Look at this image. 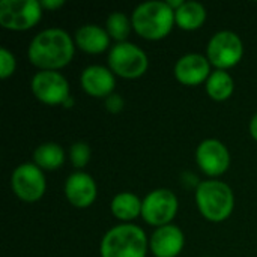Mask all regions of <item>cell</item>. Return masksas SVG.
Listing matches in <instances>:
<instances>
[{
	"label": "cell",
	"mask_w": 257,
	"mask_h": 257,
	"mask_svg": "<svg viewBox=\"0 0 257 257\" xmlns=\"http://www.w3.org/2000/svg\"><path fill=\"white\" fill-rule=\"evenodd\" d=\"M75 48L74 36L65 29L48 27L32 38L27 47V57L38 71H59L71 63Z\"/></svg>",
	"instance_id": "obj_1"
},
{
	"label": "cell",
	"mask_w": 257,
	"mask_h": 257,
	"mask_svg": "<svg viewBox=\"0 0 257 257\" xmlns=\"http://www.w3.org/2000/svg\"><path fill=\"white\" fill-rule=\"evenodd\" d=\"M133 30L148 39L160 41L169 36L175 23V11L166 0H148L137 5L131 14Z\"/></svg>",
	"instance_id": "obj_2"
},
{
	"label": "cell",
	"mask_w": 257,
	"mask_h": 257,
	"mask_svg": "<svg viewBox=\"0 0 257 257\" xmlns=\"http://www.w3.org/2000/svg\"><path fill=\"white\" fill-rule=\"evenodd\" d=\"M149 238L146 232L133 223H120L108 229L101 242V257H146Z\"/></svg>",
	"instance_id": "obj_3"
},
{
	"label": "cell",
	"mask_w": 257,
	"mask_h": 257,
	"mask_svg": "<svg viewBox=\"0 0 257 257\" xmlns=\"http://www.w3.org/2000/svg\"><path fill=\"white\" fill-rule=\"evenodd\" d=\"M194 200L202 217L211 223L226 221L235 209L232 187L218 179L200 181L194 190Z\"/></svg>",
	"instance_id": "obj_4"
},
{
	"label": "cell",
	"mask_w": 257,
	"mask_h": 257,
	"mask_svg": "<svg viewBox=\"0 0 257 257\" xmlns=\"http://www.w3.org/2000/svg\"><path fill=\"white\" fill-rule=\"evenodd\" d=\"M107 63L114 75L134 80L146 74L149 68V57L137 44L125 41L111 45L107 54Z\"/></svg>",
	"instance_id": "obj_5"
},
{
	"label": "cell",
	"mask_w": 257,
	"mask_h": 257,
	"mask_svg": "<svg viewBox=\"0 0 257 257\" xmlns=\"http://www.w3.org/2000/svg\"><path fill=\"white\" fill-rule=\"evenodd\" d=\"M242 56L244 42L233 30H218L206 44V57L214 69L229 71L242 60Z\"/></svg>",
	"instance_id": "obj_6"
},
{
	"label": "cell",
	"mask_w": 257,
	"mask_h": 257,
	"mask_svg": "<svg viewBox=\"0 0 257 257\" xmlns=\"http://www.w3.org/2000/svg\"><path fill=\"white\" fill-rule=\"evenodd\" d=\"M44 14L39 0H2L0 26L8 30H29L35 27Z\"/></svg>",
	"instance_id": "obj_7"
},
{
	"label": "cell",
	"mask_w": 257,
	"mask_h": 257,
	"mask_svg": "<svg viewBox=\"0 0 257 257\" xmlns=\"http://www.w3.org/2000/svg\"><path fill=\"white\" fill-rule=\"evenodd\" d=\"M11 188L20 200L26 203H35L41 200L47 191L45 172L33 161L21 163L11 175Z\"/></svg>",
	"instance_id": "obj_8"
},
{
	"label": "cell",
	"mask_w": 257,
	"mask_h": 257,
	"mask_svg": "<svg viewBox=\"0 0 257 257\" xmlns=\"http://www.w3.org/2000/svg\"><path fill=\"white\" fill-rule=\"evenodd\" d=\"M179 209L178 196L169 188H155L143 197L142 218L157 227L172 224Z\"/></svg>",
	"instance_id": "obj_9"
},
{
	"label": "cell",
	"mask_w": 257,
	"mask_h": 257,
	"mask_svg": "<svg viewBox=\"0 0 257 257\" xmlns=\"http://www.w3.org/2000/svg\"><path fill=\"white\" fill-rule=\"evenodd\" d=\"M33 96L47 105H63L71 96V87L60 71H38L30 80Z\"/></svg>",
	"instance_id": "obj_10"
},
{
	"label": "cell",
	"mask_w": 257,
	"mask_h": 257,
	"mask_svg": "<svg viewBox=\"0 0 257 257\" xmlns=\"http://www.w3.org/2000/svg\"><path fill=\"white\" fill-rule=\"evenodd\" d=\"M196 164L209 179H217L229 170L230 152L221 140L205 139L196 148Z\"/></svg>",
	"instance_id": "obj_11"
},
{
	"label": "cell",
	"mask_w": 257,
	"mask_h": 257,
	"mask_svg": "<svg viewBox=\"0 0 257 257\" xmlns=\"http://www.w3.org/2000/svg\"><path fill=\"white\" fill-rule=\"evenodd\" d=\"M212 72V65L206 54L202 53H187L181 56L173 66L175 78L184 86H199L206 83Z\"/></svg>",
	"instance_id": "obj_12"
},
{
	"label": "cell",
	"mask_w": 257,
	"mask_h": 257,
	"mask_svg": "<svg viewBox=\"0 0 257 257\" xmlns=\"http://www.w3.org/2000/svg\"><path fill=\"white\" fill-rule=\"evenodd\" d=\"M65 197L66 200L78 209H84L93 205L98 197V185L92 175L84 170L72 172L65 181Z\"/></svg>",
	"instance_id": "obj_13"
},
{
	"label": "cell",
	"mask_w": 257,
	"mask_h": 257,
	"mask_svg": "<svg viewBox=\"0 0 257 257\" xmlns=\"http://www.w3.org/2000/svg\"><path fill=\"white\" fill-rule=\"evenodd\" d=\"M80 86L87 95L105 99L114 93L116 75L108 66L89 65L80 74Z\"/></svg>",
	"instance_id": "obj_14"
},
{
	"label": "cell",
	"mask_w": 257,
	"mask_h": 257,
	"mask_svg": "<svg viewBox=\"0 0 257 257\" xmlns=\"http://www.w3.org/2000/svg\"><path fill=\"white\" fill-rule=\"evenodd\" d=\"M185 247V235L176 224L157 227L149 238V250L155 257H178Z\"/></svg>",
	"instance_id": "obj_15"
},
{
	"label": "cell",
	"mask_w": 257,
	"mask_h": 257,
	"mask_svg": "<svg viewBox=\"0 0 257 257\" xmlns=\"http://www.w3.org/2000/svg\"><path fill=\"white\" fill-rule=\"evenodd\" d=\"M110 35L107 33L105 27L87 23L80 26L74 33L75 47L89 54H101L110 50Z\"/></svg>",
	"instance_id": "obj_16"
},
{
	"label": "cell",
	"mask_w": 257,
	"mask_h": 257,
	"mask_svg": "<svg viewBox=\"0 0 257 257\" xmlns=\"http://www.w3.org/2000/svg\"><path fill=\"white\" fill-rule=\"evenodd\" d=\"M142 206L143 199L131 191H120L114 194L110 202V211L120 223H133L142 217Z\"/></svg>",
	"instance_id": "obj_17"
},
{
	"label": "cell",
	"mask_w": 257,
	"mask_h": 257,
	"mask_svg": "<svg viewBox=\"0 0 257 257\" xmlns=\"http://www.w3.org/2000/svg\"><path fill=\"white\" fill-rule=\"evenodd\" d=\"M208 17V11L203 3L197 0H184L181 8L175 11V23L182 30L200 29Z\"/></svg>",
	"instance_id": "obj_18"
},
{
	"label": "cell",
	"mask_w": 257,
	"mask_h": 257,
	"mask_svg": "<svg viewBox=\"0 0 257 257\" xmlns=\"http://www.w3.org/2000/svg\"><path fill=\"white\" fill-rule=\"evenodd\" d=\"M65 149L56 142H44L35 148L32 154V161L44 172H54L63 166L66 160Z\"/></svg>",
	"instance_id": "obj_19"
},
{
	"label": "cell",
	"mask_w": 257,
	"mask_h": 257,
	"mask_svg": "<svg viewBox=\"0 0 257 257\" xmlns=\"http://www.w3.org/2000/svg\"><path fill=\"white\" fill-rule=\"evenodd\" d=\"M206 93L211 99L217 102L227 101L235 90V80L229 74V71L224 69H212L211 75L208 77L205 83Z\"/></svg>",
	"instance_id": "obj_20"
},
{
	"label": "cell",
	"mask_w": 257,
	"mask_h": 257,
	"mask_svg": "<svg viewBox=\"0 0 257 257\" xmlns=\"http://www.w3.org/2000/svg\"><path fill=\"white\" fill-rule=\"evenodd\" d=\"M104 27L111 39H114L116 42H125L128 41V36L133 30V21H131V17H128L125 12L113 11L105 18Z\"/></svg>",
	"instance_id": "obj_21"
},
{
	"label": "cell",
	"mask_w": 257,
	"mask_h": 257,
	"mask_svg": "<svg viewBox=\"0 0 257 257\" xmlns=\"http://www.w3.org/2000/svg\"><path fill=\"white\" fill-rule=\"evenodd\" d=\"M90 157H92V149L89 146L87 142L84 140H77L74 142L69 149H68V158H69V163L72 164L74 169L77 170H83L89 161H90Z\"/></svg>",
	"instance_id": "obj_22"
},
{
	"label": "cell",
	"mask_w": 257,
	"mask_h": 257,
	"mask_svg": "<svg viewBox=\"0 0 257 257\" xmlns=\"http://www.w3.org/2000/svg\"><path fill=\"white\" fill-rule=\"evenodd\" d=\"M17 69V57L6 47H0V78L6 80L14 75Z\"/></svg>",
	"instance_id": "obj_23"
},
{
	"label": "cell",
	"mask_w": 257,
	"mask_h": 257,
	"mask_svg": "<svg viewBox=\"0 0 257 257\" xmlns=\"http://www.w3.org/2000/svg\"><path fill=\"white\" fill-rule=\"evenodd\" d=\"M104 105H105V108H107L108 113L117 114V113H120V111L123 110V107H125V99H123L122 95H119V93L114 92V93H111L110 96H107V98L104 99Z\"/></svg>",
	"instance_id": "obj_24"
},
{
	"label": "cell",
	"mask_w": 257,
	"mask_h": 257,
	"mask_svg": "<svg viewBox=\"0 0 257 257\" xmlns=\"http://www.w3.org/2000/svg\"><path fill=\"white\" fill-rule=\"evenodd\" d=\"M41 5H42L44 11H45V9H48V11H56V9L62 8V6L65 5V2H63V0H41Z\"/></svg>",
	"instance_id": "obj_25"
},
{
	"label": "cell",
	"mask_w": 257,
	"mask_h": 257,
	"mask_svg": "<svg viewBox=\"0 0 257 257\" xmlns=\"http://www.w3.org/2000/svg\"><path fill=\"white\" fill-rule=\"evenodd\" d=\"M248 133H250V136L257 142V111L251 116V119L248 122Z\"/></svg>",
	"instance_id": "obj_26"
},
{
	"label": "cell",
	"mask_w": 257,
	"mask_h": 257,
	"mask_svg": "<svg viewBox=\"0 0 257 257\" xmlns=\"http://www.w3.org/2000/svg\"><path fill=\"white\" fill-rule=\"evenodd\" d=\"M167 3H169V6L173 9V11H176L178 8H181V5L184 3V0H166Z\"/></svg>",
	"instance_id": "obj_27"
},
{
	"label": "cell",
	"mask_w": 257,
	"mask_h": 257,
	"mask_svg": "<svg viewBox=\"0 0 257 257\" xmlns=\"http://www.w3.org/2000/svg\"><path fill=\"white\" fill-rule=\"evenodd\" d=\"M74 104H75L74 98H72V96H69V98H68V99H66V101L63 102V105H62V107H65V108H71V107H72Z\"/></svg>",
	"instance_id": "obj_28"
},
{
	"label": "cell",
	"mask_w": 257,
	"mask_h": 257,
	"mask_svg": "<svg viewBox=\"0 0 257 257\" xmlns=\"http://www.w3.org/2000/svg\"><path fill=\"white\" fill-rule=\"evenodd\" d=\"M205 257H211V256H205Z\"/></svg>",
	"instance_id": "obj_29"
}]
</instances>
